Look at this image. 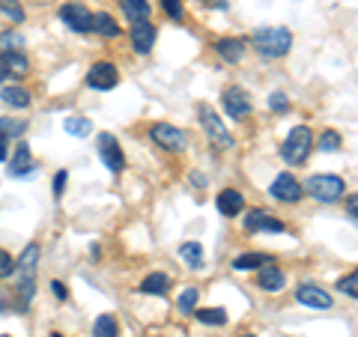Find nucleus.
Returning <instances> with one entry per match:
<instances>
[{"label": "nucleus", "mask_w": 358, "mask_h": 337, "mask_svg": "<svg viewBox=\"0 0 358 337\" xmlns=\"http://www.w3.org/2000/svg\"><path fill=\"white\" fill-rule=\"evenodd\" d=\"M251 45L260 57L275 60V57H284V54L293 48V33L287 27H260L251 36Z\"/></svg>", "instance_id": "obj_1"}, {"label": "nucleus", "mask_w": 358, "mask_h": 337, "mask_svg": "<svg viewBox=\"0 0 358 337\" xmlns=\"http://www.w3.org/2000/svg\"><path fill=\"white\" fill-rule=\"evenodd\" d=\"M36 268H39V248L36 245H27L21 257L15 260V278H18V299L21 305H30L33 293H36Z\"/></svg>", "instance_id": "obj_2"}, {"label": "nucleus", "mask_w": 358, "mask_h": 337, "mask_svg": "<svg viewBox=\"0 0 358 337\" xmlns=\"http://www.w3.org/2000/svg\"><path fill=\"white\" fill-rule=\"evenodd\" d=\"M301 191L305 194H310L317 203H334V200H341L346 194V182L341 176H331V173H317V176H310L305 185H301Z\"/></svg>", "instance_id": "obj_3"}, {"label": "nucleus", "mask_w": 358, "mask_h": 337, "mask_svg": "<svg viewBox=\"0 0 358 337\" xmlns=\"http://www.w3.org/2000/svg\"><path fill=\"white\" fill-rule=\"evenodd\" d=\"M310 150H313V134L308 126H296L287 134V141L281 143V155L287 164H305Z\"/></svg>", "instance_id": "obj_4"}, {"label": "nucleus", "mask_w": 358, "mask_h": 337, "mask_svg": "<svg viewBox=\"0 0 358 337\" xmlns=\"http://www.w3.org/2000/svg\"><path fill=\"white\" fill-rule=\"evenodd\" d=\"M200 122H203V129H206V134H209V143L215 150H230L233 147V134L227 131V126L218 120V114L212 110L209 105H203L200 108Z\"/></svg>", "instance_id": "obj_5"}, {"label": "nucleus", "mask_w": 358, "mask_h": 337, "mask_svg": "<svg viewBox=\"0 0 358 337\" xmlns=\"http://www.w3.org/2000/svg\"><path fill=\"white\" fill-rule=\"evenodd\" d=\"M96 147H99V159H102V164L108 167L110 173H122V171H126V155H122L120 141L114 138V134L102 131L96 138Z\"/></svg>", "instance_id": "obj_6"}, {"label": "nucleus", "mask_w": 358, "mask_h": 337, "mask_svg": "<svg viewBox=\"0 0 358 337\" xmlns=\"http://www.w3.org/2000/svg\"><path fill=\"white\" fill-rule=\"evenodd\" d=\"M150 138L159 143L162 150H167V152H182V150L188 147L185 131L176 129V126H171V122H155V126L150 129Z\"/></svg>", "instance_id": "obj_7"}, {"label": "nucleus", "mask_w": 358, "mask_h": 337, "mask_svg": "<svg viewBox=\"0 0 358 337\" xmlns=\"http://www.w3.org/2000/svg\"><path fill=\"white\" fill-rule=\"evenodd\" d=\"M221 105H224V110H227V117H233V120H245L254 110L251 96L245 93L242 87H227V89H224Z\"/></svg>", "instance_id": "obj_8"}, {"label": "nucleus", "mask_w": 358, "mask_h": 337, "mask_svg": "<svg viewBox=\"0 0 358 337\" xmlns=\"http://www.w3.org/2000/svg\"><path fill=\"white\" fill-rule=\"evenodd\" d=\"M268 194L275 200H281V203H299V200L305 197V191H301L299 179L293 173H281V176H275L272 185H268Z\"/></svg>", "instance_id": "obj_9"}, {"label": "nucleus", "mask_w": 358, "mask_h": 337, "mask_svg": "<svg viewBox=\"0 0 358 337\" xmlns=\"http://www.w3.org/2000/svg\"><path fill=\"white\" fill-rule=\"evenodd\" d=\"M117 84H120V69L114 63L102 60L87 72V87H93V89H114Z\"/></svg>", "instance_id": "obj_10"}, {"label": "nucleus", "mask_w": 358, "mask_h": 337, "mask_svg": "<svg viewBox=\"0 0 358 337\" xmlns=\"http://www.w3.org/2000/svg\"><path fill=\"white\" fill-rule=\"evenodd\" d=\"M245 230L248 233H281L284 221L275 218L272 212H266V209H251V215L245 218Z\"/></svg>", "instance_id": "obj_11"}, {"label": "nucleus", "mask_w": 358, "mask_h": 337, "mask_svg": "<svg viewBox=\"0 0 358 337\" xmlns=\"http://www.w3.org/2000/svg\"><path fill=\"white\" fill-rule=\"evenodd\" d=\"M90 15H93V13H90L84 3H63L60 6V18L75 33H90Z\"/></svg>", "instance_id": "obj_12"}, {"label": "nucleus", "mask_w": 358, "mask_h": 337, "mask_svg": "<svg viewBox=\"0 0 358 337\" xmlns=\"http://www.w3.org/2000/svg\"><path fill=\"white\" fill-rule=\"evenodd\" d=\"M33 171H36V162H33V155H30V147L27 143H18L15 152H13V162H9V167H6V173L13 179H24Z\"/></svg>", "instance_id": "obj_13"}, {"label": "nucleus", "mask_w": 358, "mask_h": 337, "mask_svg": "<svg viewBox=\"0 0 358 337\" xmlns=\"http://www.w3.org/2000/svg\"><path fill=\"white\" fill-rule=\"evenodd\" d=\"M155 45V24L147 21H131V48L138 54H150Z\"/></svg>", "instance_id": "obj_14"}, {"label": "nucleus", "mask_w": 358, "mask_h": 337, "mask_svg": "<svg viewBox=\"0 0 358 337\" xmlns=\"http://www.w3.org/2000/svg\"><path fill=\"white\" fill-rule=\"evenodd\" d=\"M296 301L299 305H308V308H317V310H329L331 308V296L322 287H313V284H301L296 289Z\"/></svg>", "instance_id": "obj_15"}, {"label": "nucleus", "mask_w": 358, "mask_h": 337, "mask_svg": "<svg viewBox=\"0 0 358 337\" xmlns=\"http://www.w3.org/2000/svg\"><path fill=\"white\" fill-rule=\"evenodd\" d=\"M257 287L266 289V293H281L287 287V275L275 263H266L260 266V275H257Z\"/></svg>", "instance_id": "obj_16"}, {"label": "nucleus", "mask_w": 358, "mask_h": 337, "mask_svg": "<svg viewBox=\"0 0 358 337\" xmlns=\"http://www.w3.org/2000/svg\"><path fill=\"white\" fill-rule=\"evenodd\" d=\"M0 69H3V75L24 78L30 75V60L21 51H0Z\"/></svg>", "instance_id": "obj_17"}, {"label": "nucleus", "mask_w": 358, "mask_h": 337, "mask_svg": "<svg viewBox=\"0 0 358 337\" xmlns=\"http://www.w3.org/2000/svg\"><path fill=\"white\" fill-rule=\"evenodd\" d=\"M215 206H218L221 215H227V218H233V215H242V209H245V197L239 194V191L227 188V191H221V194H218Z\"/></svg>", "instance_id": "obj_18"}, {"label": "nucleus", "mask_w": 358, "mask_h": 337, "mask_svg": "<svg viewBox=\"0 0 358 337\" xmlns=\"http://www.w3.org/2000/svg\"><path fill=\"white\" fill-rule=\"evenodd\" d=\"M0 99L9 105V108H15V110H24V108H30V89L27 87H21V84H9V87H3L0 89Z\"/></svg>", "instance_id": "obj_19"}, {"label": "nucleus", "mask_w": 358, "mask_h": 337, "mask_svg": "<svg viewBox=\"0 0 358 337\" xmlns=\"http://www.w3.org/2000/svg\"><path fill=\"white\" fill-rule=\"evenodd\" d=\"M90 30L99 33V36H105V39H117L120 36V24L108 13H93L90 15Z\"/></svg>", "instance_id": "obj_20"}, {"label": "nucleus", "mask_w": 358, "mask_h": 337, "mask_svg": "<svg viewBox=\"0 0 358 337\" xmlns=\"http://www.w3.org/2000/svg\"><path fill=\"white\" fill-rule=\"evenodd\" d=\"M215 51H218V57H224L227 63H239L245 57V39H218Z\"/></svg>", "instance_id": "obj_21"}, {"label": "nucleus", "mask_w": 358, "mask_h": 337, "mask_svg": "<svg viewBox=\"0 0 358 337\" xmlns=\"http://www.w3.org/2000/svg\"><path fill=\"white\" fill-rule=\"evenodd\" d=\"M167 289H171V278L155 272V275H147L141 280V293L143 296H167Z\"/></svg>", "instance_id": "obj_22"}, {"label": "nucleus", "mask_w": 358, "mask_h": 337, "mask_svg": "<svg viewBox=\"0 0 358 337\" xmlns=\"http://www.w3.org/2000/svg\"><path fill=\"white\" fill-rule=\"evenodd\" d=\"M266 263H275L268 254H260V251H251V254H239L236 260H233V268L236 272H251V268H260Z\"/></svg>", "instance_id": "obj_23"}, {"label": "nucleus", "mask_w": 358, "mask_h": 337, "mask_svg": "<svg viewBox=\"0 0 358 337\" xmlns=\"http://www.w3.org/2000/svg\"><path fill=\"white\" fill-rule=\"evenodd\" d=\"M120 6H122V13H126L129 21H147L152 13L150 0H120Z\"/></svg>", "instance_id": "obj_24"}, {"label": "nucleus", "mask_w": 358, "mask_h": 337, "mask_svg": "<svg viewBox=\"0 0 358 337\" xmlns=\"http://www.w3.org/2000/svg\"><path fill=\"white\" fill-rule=\"evenodd\" d=\"M179 257L192 266V268H203V245L200 242H185L179 245Z\"/></svg>", "instance_id": "obj_25"}, {"label": "nucleus", "mask_w": 358, "mask_h": 337, "mask_svg": "<svg viewBox=\"0 0 358 337\" xmlns=\"http://www.w3.org/2000/svg\"><path fill=\"white\" fill-rule=\"evenodd\" d=\"M93 337H120V325L110 313H102L96 322H93Z\"/></svg>", "instance_id": "obj_26"}, {"label": "nucleus", "mask_w": 358, "mask_h": 337, "mask_svg": "<svg viewBox=\"0 0 358 337\" xmlns=\"http://www.w3.org/2000/svg\"><path fill=\"white\" fill-rule=\"evenodd\" d=\"M63 126H66V131H69L72 138H87V134H93V122H90L87 117H69Z\"/></svg>", "instance_id": "obj_27"}, {"label": "nucleus", "mask_w": 358, "mask_h": 337, "mask_svg": "<svg viewBox=\"0 0 358 337\" xmlns=\"http://www.w3.org/2000/svg\"><path fill=\"white\" fill-rule=\"evenodd\" d=\"M27 131V120H6L0 117V138H18Z\"/></svg>", "instance_id": "obj_28"}, {"label": "nucleus", "mask_w": 358, "mask_h": 337, "mask_svg": "<svg viewBox=\"0 0 358 337\" xmlns=\"http://www.w3.org/2000/svg\"><path fill=\"white\" fill-rule=\"evenodd\" d=\"M197 299H200V289H197V287H185L182 293H179V301H176V308L182 310V313H194V305H197Z\"/></svg>", "instance_id": "obj_29"}, {"label": "nucleus", "mask_w": 358, "mask_h": 337, "mask_svg": "<svg viewBox=\"0 0 358 337\" xmlns=\"http://www.w3.org/2000/svg\"><path fill=\"white\" fill-rule=\"evenodd\" d=\"M197 320L203 322V325H224V322H227V310H221V308H203V310H197Z\"/></svg>", "instance_id": "obj_30"}, {"label": "nucleus", "mask_w": 358, "mask_h": 337, "mask_svg": "<svg viewBox=\"0 0 358 337\" xmlns=\"http://www.w3.org/2000/svg\"><path fill=\"white\" fill-rule=\"evenodd\" d=\"M24 48V36L15 30H6V33H0V51H21Z\"/></svg>", "instance_id": "obj_31"}, {"label": "nucleus", "mask_w": 358, "mask_h": 337, "mask_svg": "<svg viewBox=\"0 0 358 337\" xmlns=\"http://www.w3.org/2000/svg\"><path fill=\"white\" fill-rule=\"evenodd\" d=\"M0 13L13 21V24H21V21H24V9H21L18 0H0Z\"/></svg>", "instance_id": "obj_32"}, {"label": "nucleus", "mask_w": 358, "mask_h": 337, "mask_svg": "<svg viewBox=\"0 0 358 337\" xmlns=\"http://www.w3.org/2000/svg\"><path fill=\"white\" fill-rule=\"evenodd\" d=\"M317 147H320L322 152H338V150H341V134L334 131V129L322 131V134H320V143H317Z\"/></svg>", "instance_id": "obj_33"}, {"label": "nucleus", "mask_w": 358, "mask_h": 337, "mask_svg": "<svg viewBox=\"0 0 358 337\" xmlns=\"http://www.w3.org/2000/svg\"><path fill=\"white\" fill-rule=\"evenodd\" d=\"M162 9L167 13V18H173V21H182L185 18V9H182V0H159Z\"/></svg>", "instance_id": "obj_34"}, {"label": "nucleus", "mask_w": 358, "mask_h": 337, "mask_svg": "<svg viewBox=\"0 0 358 337\" xmlns=\"http://www.w3.org/2000/svg\"><path fill=\"white\" fill-rule=\"evenodd\" d=\"M338 289H341V293H346L350 299H355L358 296V272H350L346 278H341L338 280Z\"/></svg>", "instance_id": "obj_35"}, {"label": "nucleus", "mask_w": 358, "mask_h": 337, "mask_svg": "<svg viewBox=\"0 0 358 337\" xmlns=\"http://www.w3.org/2000/svg\"><path fill=\"white\" fill-rule=\"evenodd\" d=\"M15 275V260L13 254H6L3 248H0V278H13Z\"/></svg>", "instance_id": "obj_36"}, {"label": "nucleus", "mask_w": 358, "mask_h": 337, "mask_svg": "<svg viewBox=\"0 0 358 337\" xmlns=\"http://www.w3.org/2000/svg\"><path fill=\"white\" fill-rule=\"evenodd\" d=\"M268 108L278 110V114H284V110H289V102L284 93H272V99H268Z\"/></svg>", "instance_id": "obj_37"}, {"label": "nucleus", "mask_w": 358, "mask_h": 337, "mask_svg": "<svg viewBox=\"0 0 358 337\" xmlns=\"http://www.w3.org/2000/svg\"><path fill=\"white\" fill-rule=\"evenodd\" d=\"M66 179H69V173L60 171L57 176H54V197H63V188H66Z\"/></svg>", "instance_id": "obj_38"}, {"label": "nucleus", "mask_w": 358, "mask_h": 337, "mask_svg": "<svg viewBox=\"0 0 358 337\" xmlns=\"http://www.w3.org/2000/svg\"><path fill=\"white\" fill-rule=\"evenodd\" d=\"M51 293L57 296L60 301H66V296H69V289H66V284H63V280H54V284H51Z\"/></svg>", "instance_id": "obj_39"}, {"label": "nucleus", "mask_w": 358, "mask_h": 337, "mask_svg": "<svg viewBox=\"0 0 358 337\" xmlns=\"http://www.w3.org/2000/svg\"><path fill=\"white\" fill-rule=\"evenodd\" d=\"M346 209H350V218L355 221V212H358V197L355 194H350V206H346Z\"/></svg>", "instance_id": "obj_40"}, {"label": "nucleus", "mask_w": 358, "mask_h": 337, "mask_svg": "<svg viewBox=\"0 0 358 337\" xmlns=\"http://www.w3.org/2000/svg\"><path fill=\"white\" fill-rule=\"evenodd\" d=\"M212 9H227V0H206Z\"/></svg>", "instance_id": "obj_41"}, {"label": "nucleus", "mask_w": 358, "mask_h": 337, "mask_svg": "<svg viewBox=\"0 0 358 337\" xmlns=\"http://www.w3.org/2000/svg\"><path fill=\"white\" fill-rule=\"evenodd\" d=\"M0 162H6V138H0Z\"/></svg>", "instance_id": "obj_42"}, {"label": "nucleus", "mask_w": 358, "mask_h": 337, "mask_svg": "<svg viewBox=\"0 0 358 337\" xmlns=\"http://www.w3.org/2000/svg\"><path fill=\"white\" fill-rule=\"evenodd\" d=\"M239 337H257V334H239Z\"/></svg>", "instance_id": "obj_43"}, {"label": "nucleus", "mask_w": 358, "mask_h": 337, "mask_svg": "<svg viewBox=\"0 0 358 337\" xmlns=\"http://www.w3.org/2000/svg\"><path fill=\"white\" fill-rule=\"evenodd\" d=\"M51 337H63V334H51Z\"/></svg>", "instance_id": "obj_44"}, {"label": "nucleus", "mask_w": 358, "mask_h": 337, "mask_svg": "<svg viewBox=\"0 0 358 337\" xmlns=\"http://www.w3.org/2000/svg\"><path fill=\"white\" fill-rule=\"evenodd\" d=\"M0 78H3V69H0Z\"/></svg>", "instance_id": "obj_45"}, {"label": "nucleus", "mask_w": 358, "mask_h": 337, "mask_svg": "<svg viewBox=\"0 0 358 337\" xmlns=\"http://www.w3.org/2000/svg\"><path fill=\"white\" fill-rule=\"evenodd\" d=\"M0 337H6V334H0Z\"/></svg>", "instance_id": "obj_46"}]
</instances>
